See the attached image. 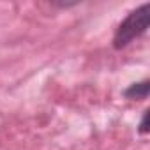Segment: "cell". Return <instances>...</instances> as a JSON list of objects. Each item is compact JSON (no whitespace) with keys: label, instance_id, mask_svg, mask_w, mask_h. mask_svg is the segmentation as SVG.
<instances>
[{"label":"cell","instance_id":"cell-2","mask_svg":"<svg viewBox=\"0 0 150 150\" xmlns=\"http://www.w3.org/2000/svg\"><path fill=\"white\" fill-rule=\"evenodd\" d=\"M148 92H150V80H141V81H136V83H131L124 92L122 96L129 101H143L148 97Z\"/></svg>","mask_w":150,"mask_h":150},{"label":"cell","instance_id":"cell-3","mask_svg":"<svg viewBox=\"0 0 150 150\" xmlns=\"http://www.w3.org/2000/svg\"><path fill=\"white\" fill-rule=\"evenodd\" d=\"M148 117H150V110H145L143 115H141V120H139V125H138V134L141 136H146L150 132V124H148Z\"/></svg>","mask_w":150,"mask_h":150},{"label":"cell","instance_id":"cell-1","mask_svg":"<svg viewBox=\"0 0 150 150\" xmlns=\"http://www.w3.org/2000/svg\"><path fill=\"white\" fill-rule=\"evenodd\" d=\"M150 25V4L145 2L139 7L132 9L117 27L113 34V48L117 51L127 48L134 39H139L141 35L146 34Z\"/></svg>","mask_w":150,"mask_h":150}]
</instances>
